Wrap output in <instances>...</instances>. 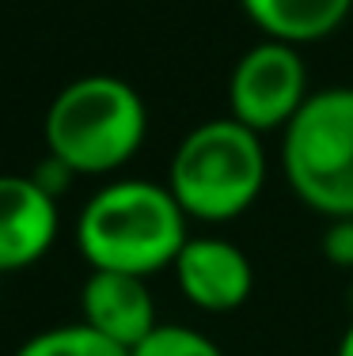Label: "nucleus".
<instances>
[{"mask_svg":"<svg viewBox=\"0 0 353 356\" xmlns=\"http://www.w3.org/2000/svg\"><path fill=\"white\" fill-rule=\"evenodd\" d=\"M308 69L297 46L262 38L243 49L228 76V114L255 133L285 129L308 103Z\"/></svg>","mask_w":353,"mask_h":356,"instance_id":"5","label":"nucleus"},{"mask_svg":"<svg viewBox=\"0 0 353 356\" xmlns=\"http://www.w3.org/2000/svg\"><path fill=\"white\" fill-rule=\"evenodd\" d=\"M171 269L179 292L209 315H228V311L243 307L255 288L251 258L224 239H187Z\"/></svg>","mask_w":353,"mask_h":356,"instance_id":"6","label":"nucleus"},{"mask_svg":"<svg viewBox=\"0 0 353 356\" xmlns=\"http://www.w3.org/2000/svg\"><path fill=\"white\" fill-rule=\"evenodd\" d=\"M266 186L262 133L235 118L201 122L179 140L167 171V190L190 220L224 224L243 216Z\"/></svg>","mask_w":353,"mask_h":356,"instance_id":"3","label":"nucleus"},{"mask_svg":"<svg viewBox=\"0 0 353 356\" xmlns=\"http://www.w3.org/2000/svg\"><path fill=\"white\" fill-rule=\"evenodd\" d=\"M15 356H130V349L91 330L88 322H69V326H54L27 337Z\"/></svg>","mask_w":353,"mask_h":356,"instance_id":"10","label":"nucleus"},{"mask_svg":"<svg viewBox=\"0 0 353 356\" xmlns=\"http://www.w3.org/2000/svg\"><path fill=\"white\" fill-rule=\"evenodd\" d=\"M130 356H224L221 345L209 341L205 334L190 326H175V322H159L141 345H133Z\"/></svg>","mask_w":353,"mask_h":356,"instance_id":"11","label":"nucleus"},{"mask_svg":"<svg viewBox=\"0 0 353 356\" xmlns=\"http://www.w3.org/2000/svg\"><path fill=\"white\" fill-rule=\"evenodd\" d=\"M240 8L262 38L308 46L331 38L350 19L353 0H240Z\"/></svg>","mask_w":353,"mask_h":356,"instance_id":"9","label":"nucleus"},{"mask_svg":"<svg viewBox=\"0 0 353 356\" xmlns=\"http://www.w3.org/2000/svg\"><path fill=\"white\" fill-rule=\"evenodd\" d=\"M334 356H353V322L346 326V334H342V341H338V353Z\"/></svg>","mask_w":353,"mask_h":356,"instance_id":"13","label":"nucleus"},{"mask_svg":"<svg viewBox=\"0 0 353 356\" xmlns=\"http://www.w3.org/2000/svg\"><path fill=\"white\" fill-rule=\"evenodd\" d=\"M281 137L292 193L327 220L353 216V88L312 91Z\"/></svg>","mask_w":353,"mask_h":356,"instance_id":"4","label":"nucleus"},{"mask_svg":"<svg viewBox=\"0 0 353 356\" xmlns=\"http://www.w3.org/2000/svg\"><path fill=\"white\" fill-rule=\"evenodd\" d=\"M187 213L175 193L145 178L107 182L80 209L77 247L91 269L152 277L171 269L187 235Z\"/></svg>","mask_w":353,"mask_h":356,"instance_id":"1","label":"nucleus"},{"mask_svg":"<svg viewBox=\"0 0 353 356\" xmlns=\"http://www.w3.org/2000/svg\"><path fill=\"white\" fill-rule=\"evenodd\" d=\"M323 254L334 266H353V216L331 220L327 239H323Z\"/></svg>","mask_w":353,"mask_h":356,"instance_id":"12","label":"nucleus"},{"mask_svg":"<svg viewBox=\"0 0 353 356\" xmlns=\"http://www.w3.org/2000/svg\"><path fill=\"white\" fill-rule=\"evenodd\" d=\"M80 322L118 341L122 349L141 345L159 326L156 303L148 292V277L114 273V269H91L80 288Z\"/></svg>","mask_w":353,"mask_h":356,"instance_id":"8","label":"nucleus"},{"mask_svg":"<svg viewBox=\"0 0 353 356\" xmlns=\"http://www.w3.org/2000/svg\"><path fill=\"white\" fill-rule=\"evenodd\" d=\"M57 197L27 175H0V273H19L54 247Z\"/></svg>","mask_w":353,"mask_h":356,"instance_id":"7","label":"nucleus"},{"mask_svg":"<svg viewBox=\"0 0 353 356\" xmlns=\"http://www.w3.org/2000/svg\"><path fill=\"white\" fill-rule=\"evenodd\" d=\"M148 110L122 76H80L54 95L42 137L54 163L69 175H111L141 152Z\"/></svg>","mask_w":353,"mask_h":356,"instance_id":"2","label":"nucleus"}]
</instances>
